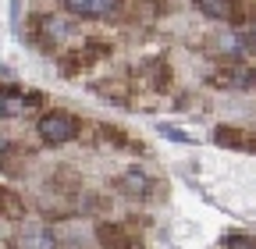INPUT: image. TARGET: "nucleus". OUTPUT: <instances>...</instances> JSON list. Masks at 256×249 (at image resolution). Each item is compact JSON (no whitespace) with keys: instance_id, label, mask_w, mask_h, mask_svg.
Here are the masks:
<instances>
[{"instance_id":"7","label":"nucleus","mask_w":256,"mask_h":249,"mask_svg":"<svg viewBox=\"0 0 256 249\" xmlns=\"http://www.w3.org/2000/svg\"><path fill=\"white\" fill-rule=\"evenodd\" d=\"M121 189H124L128 196H132V192H136V196H146V192L153 189V182H150L142 171H128V174L121 178Z\"/></svg>"},{"instance_id":"9","label":"nucleus","mask_w":256,"mask_h":249,"mask_svg":"<svg viewBox=\"0 0 256 249\" xmlns=\"http://www.w3.org/2000/svg\"><path fill=\"white\" fill-rule=\"evenodd\" d=\"M0 214H4V217H22V214H25V203H22L14 192L0 189Z\"/></svg>"},{"instance_id":"6","label":"nucleus","mask_w":256,"mask_h":249,"mask_svg":"<svg viewBox=\"0 0 256 249\" xmlns=\"http://www.w3.org/2000/svg\"><path fill=\"white\" fill-rule=\"evenodd\" d=\"M196 8L206 18H217V22H232L235 18V4H232V0H196Z\"/></svg>"},{"instance_id":"13","label":"nucleus","mask_w":256,"mask_h":249,"mask_svg":"<svg viewBox=\"0 0 256 249\" xmlns=\"http://www.w3.org/2000/svg\"><path fill=\"white\" fill-rule=\"evenodd\" d=\"M4 150H8V142H4V139H0V153H4Z\"/></svg>"},{"instance_id":"1","label":"nucleus","mask_w":256,"mask_h":249,"mask_svg":"<svg viewBox=\"0 0 256 249\" xmlns=\"http://www.w3.org/2000/svg\"><path fill=\"white\" fill-rule=\"evenodd\" d=\"M78 136V121L72 114H64V110H46L40 118V139L46 146H64V142H72Z\"/></svg>"},{"instance_id":"11","label":"nucleus","mask_w":256,"mask_h":249,"mask_svg":"<svg viewBox=\"0 0 256 249\" xmlns=\"http://www.w3.org/2000/svg\"><path fill=\"white\" fill-rule=\"evenodd\" d=\"M224 249H256V242L249 235H228L224 238Z\"/></svg>"},{"instance_id":"2","label":"nucleus","mask_w":256,"mask_h":249,"mask_svg":"<svg viewBox=\"0 0 256 249\" xmlns=\"http://www.w3.org/2000/svg\"><path fill=\"white\" fill-rule=\"evenodd\" d=\"M11 249H57V238H54L50 228L32 224V228H22V232L11 238Z\"/></svg>"},{"instance_id":"8","label":"nucleus","mask_w":256,"mask_h":249,"mask_svg":"<svg viewBox=\"0 0 256 249\" xmlns=\"http://www.w3.org/2000/svg\"><path fill=\"white\" fill-rule=\"evenodd\" d=\"M214 142L232 146V150H242L246 146V136H238L235 128H228V124H220V128H214Z\"/></svg>"},{"instance_id":"5","label":"nucleus","mask_w":256,"mask_h":249,"mask_svg":"<svg viewBox=\"0 0 256 249\" xmlns=\"http://www.w3.org/2000/svg\"><path fill=\"white\" fill-rule=\"evenodd\" d=\"M214 86H228V89H252L256 86V72H217L214 78H210Z\"/></svg>"},{"instance_id":"4","label":"nucleus","mask_w":256,"mask_h":249,"mask_svg":"<svg viewBox=\"0 0 256 249\" xmlns=\"http://www.w3.org/2000/svg\"><path fill=\"white\" fill-rule=\"evenodd\" d=\"M96 238H100L104 249H136L132 235H128L121 224H96Z\"/></svg>"},{"instance_id":"10","label":"nucleus","mask_w":256,"mask_h":249,"mask_svg":"<svg viewBox=\"0 0 256 249\" xmlns=\"http://www.w3.org/2000/svg\"><path fill=\"white\" fill-rule=\"evenodd\" d=\"M25 96H18V92H0V118H14L22 107H28V104H22Z\"/></svg>"},{"instance_id":"3","label":"nucleus","mask_w":256,"mask_h":249,"mask_svg":"<svg viewBox=\"0 0 256 249\" xmlns=\"http://www.w3.org/2000/svg\"><path fill=\"white\" fill-rule=\"evenodd\" d=\"M64 8L78 18H107L121 8V0H64Z\"/></svg>"},{"instance_id":"12","label":"nucleus","mask_w":256,"mask_h":249,"mask_svg":"<svg viewBox=\"0 0 256 249\" xmlns=\"http://www.w3.org/2000/svg\"><path fill=\"white\" fill-rule=\"evenodd\" d=\"M242 43H249V50H256V22L246 25V32H242Z\"/></svg>"}]
</instances>
